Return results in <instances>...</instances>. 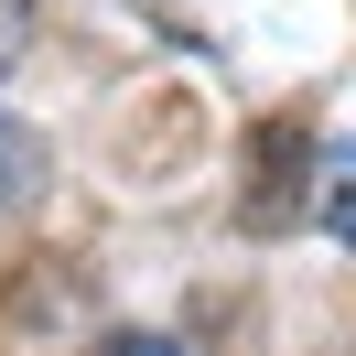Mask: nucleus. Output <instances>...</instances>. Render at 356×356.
Segmentation results:
<instances>
[{"label": "nucleus", "mask_w": 356, "mask_h": 356, "mask_svg": "<svg viewBox=\"0 0 356 356\" xmlns=\"http://www.w3.org/2000/svg\"><path fill=\"white\" fill-rule=\"evenodd\" d=\"M87 356H184L173 334H108V346H87Z\"/></svg>", "instance_id": "nucleus-2"}, {"label": "nucleus", "mask_w": 356, "mask_h": 356, "mask_svg": "<svg viewBox=\"0 0 356 356\" xmlns=\"http://www.w3.org/2000/svg\"><path fill=\"white\" fill-rule=\"evenodd\" d=\"M11 33H22V0H0V44H11Z\"/></svg>", "instance_id": "nucleus-3"}, {"label": "nucleus", "mask_w": 356, "mask_h": 356, "mask_svg": "<svg viewBox=\"0 0 356 356\" xmlns=\"http://www.w3.org/2000/svg\"><path fill=\"white\" fill-rule=\"evenodd\" d=\"M33 173H44V152H33V130L11 108H0V205H22L33 195Z\"/></svg>", "instance_id": "nucleus-1"}]
</instances>
